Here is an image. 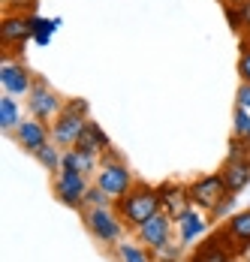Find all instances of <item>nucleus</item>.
<instances>
[{"mask_svg": "<svg viewBox=\"0 0 250 262\" xmlns=\"http://www.w3.org/2000/svg\"><path fill=\"white\" fill-rule=\"evenodd\" d=\"M232 208H235V193H229L223 202H220L217 208L211 211V220H220V217H229V214H235Z\"/></svg>", "mask_w": 250, "mask_h": 262, "instance_id": "bb28decb", "label": "nucleus"}, {"mask_svg": "<svg viewBox=\"0 0 250 262\" xmlns=\"http://www.w3.org/2000/svg\"><path fill=\"white\" fill-rule=\"evenodd\" d=\"M106 205H115L106 193H102L97 184H91V190L85 193V202H81V211H88V208H106Z\"/></svg>", "mask_w": 250, "mask_h": 262, "instance_id": "5701e85b", "label": "nucleus"}, {"mask_svg": "<svg viewBox=\"0 0 250 262\" xmlns=\"http://www.w3.org/2000/svg\"><path fill=\"white\" fill-rule=\"evenodd\" d=\"M187 196H190V205L193 208L211 214L229 196V190H226L220 172H211V175H199V178H193V181L187 184Z\"/></svg>", "mask_w": 250, "mask_h": 262, "instance_id": "423d86ee", "label": "nucleus"}, {"mask_svg": "<svg viewBox=\"0 0 250 262\" xmlns=\"http://www.w3.org/2000/svg\"><path fill=\"white\" fill-rule=\"evenodd\" d=\"M27 39H33V15L30 12H6L3 25H0V42L3 54L22 52Z\"/></svg>", "mask_w": 250, "mask_h": 262, "instance_id": "6e6552de", "label": "nucleus"}, {"mask_svg": "<svg viewBox=\"0 0 250 262\" xmlns=\"http://www.w3.org/2000/svg\"><path fill=\"white\" fill-rule=\"evenodd\" d=\"M12 142H15L25 154L33 157L43 145H49V142H51V124H43V121H36V118H30V115H27L25 121L15 127Z\"/></svg>", "mask_w": 250, "mask_h": 262, "instance_id": "9b49d317", "label": "nucleus"}, {"mask_svg": "<svg viewBox=\"0 0 250 262\" xmlns=\"http://www.w3.org/2000/svg\"><path fill=\"white\" fill-rule=\"evenodd\" d=\"M91 118H81V115H73V112H60L54 121H51V142L57 145V148H73L75 142H78V136L85 130V124H88Z\"/></svg>", "mask_w": 250, "mask_h": 262, "instance_id": "f8f14e48", "label": "nucleus"}, {"mask_svg": "<svg viewBox=\"0 0 250 262\" xmlns=\"http://www.w3.org/2000/svg\"><path fill=\"white\" fill-rule=\"evenodd\" d=\"M73 148H81V151H94V154H109L112 151V142H109V136H106V130H102L97 121H88L85 124V130H81V136H78V142H75Z\"/></svg>", "mask_w": 250, "mask_h": 262, "instance_id": "f3484780", "label": "nucleus"}, {"mask_svg": "<svg viewBox=\"0 0 250 262\" xmlns=\"http://www.w3.org/2000/svg\"><path fill=\"white\" fill-rule=\"evenodd\" d=\"M64 108L73 112V115H81V118H91V105H88V100H81V97H67Z\"/></svg>", "mask_w": 250, "mask_h": 262, "instance_id": "a878e982", "label": "nucleus"}, {"mask_svg": "<svg viewBox=\"0 0 250 262\" xmlns=\"http://www.w3.org/2000/svg\"><path fill=\"white\" fill-rule=\"evenodd\" d=\"M223 229L232 235V241L238 244V256H241V247L250 241V208L229 214V217H226V223H223Z\"/></svg>", "mask_w": 250, "mask_h": 262, "instance_id": "a211bd4d", "label": "nucleus"}, {"mask_svg": "<svg viewBox=\"0 0 250 262\" xmlns=\"http://www.w3.org/2000/svg\"><path fill=\"white\" fill-rule=\"evenodd\" d=\"M235 105H244L250 112V84H244V81H241L238 91H235Z\"/></svg>", "mask_w": 250, "mask_h": 262, "instance_id": "cd10ccee", "label": "nucleus"}, {"mask_svg": "<svg viewBox=\"0 0 250 262\" xmlns=\"http://www.w3.org/2000/svg\"><path fill=\"white\" fill-rule=\"evenodd\" d=\"M33 157L39 160V166H43V169L49 172L51 178H54V175L60 172V160H64V148H57L54 142H49V145H43V148H39V151H36Z\"/></svg>", "mask_w": 250, "mask_h": 262, "instance_id": "412c9836", "label": "nucleus"}, {"mask_svg": "<svg viewBox=\"0 0 250 262\" xmlns=\"http://www.w3.org/2000/svg\"><path fill=\"white\" fill-rule=\"evenodd\" d=\"M235 262H247V259H244V256H238V259H235Z\"/></svg>", "mask_w": 250, "mask_h": 262, "instance_id": "7c9ffc66", "label": "nucleus"}, {"mask_svg": "<svg viewBox=\"0 0 250 262\" xmlns=\"http://www.w3.org/2000/svg\"><path fill=\"white\" fill-rule=\"evenodd\" d=\"M22 121H25V118H22L18 100H15L12 94H3V97H0V130L6 133V136H12Z\"/></svg>", "mask_w": 250, "mask_h": 262, "instance_id": "6ab92c4d", "label": "nucleus"}, {"mask_svg": "<svg viewBox=\"0 0 250 262\" xmlns=\"http://www.w3.org/2000/svg\"><path fill=\"white\" fill-rule=\"evenodd\" d=\"M81 217H85V229L97 238V241L109 244V247H118V244H121L127 226H124V220L118 217L115 205H106V208H88V211H81Z\"/></svg>", "mask_w": 250, "mask_h": 262, "instance_id": "7ed1b4c3", "label": "nucleus"}, {"mask_svg": "<svg viewBox=\"0 0 250 262\" xmlns=\"http://www.w3.org/2000/svg\"><path fill=\"white\" fill-rule=\"evenodd\" d=\"M205 226H208V223L202 220L199 208H193V205H190V208H184V211L175 217L178 244H181V247H190V244H193V241H196V238L205 232Z\"/></svg>", "mask_w": 250, "mask_h": 262, "instance_id": "4468645a", "label": "nucleus"}, {"mask_svg": "<svg viewBox=\"0 0 250 262\" xmlns=\"http://www.w3.org/2000/svg\"><path fill=\"white\" fill-rule=\"evenodd\" d=\"M223 6H250V0H220Z\"/></svg>", "mask_w": 250, "mask_h": 262, "instance_id": "c85d7f7f", "label": "nucleus"}, {"mask_svg": "<svg viewBox=\"0 0 250 262\" xmlns=\"http://www.w3.org/2000/svg\"><path fill=\"white\" fill-rule=\"evenodd\" d=\"M157 190H160V205L163 211L175 220L178 214L184 208H190V196H187V184H178V181H163L157 184Z\"/></svg>", "mask_w": 250, "mask_h": 262, "instance_id": "2eb2a0df", "label": "nucleus"}, {"mask_svg": "<svg viewBox=\"0 0 250 262\" xmlns=\"http://www.w3.org/2000/svg\"><path fill=\"white\" fill-rule=\"evenodd\" d=\"M172 235H175V220L166 214V211H157L151 220H145L139 229H136V238L154 250V253H160V250H166L169 244H172Z\"/></svg>", "mask_w": 250, "mask_h": 262, "instance_id": "1a4fd4ad", "label": "nucleus"}, {"mask_svg": "<svg viewBox=\"0 0 250 262\" xmlns=\"http://www.w3.org/2000/svg\"><path fill=\"white\" fill-rule=\"evenodd\" d=\"M64 103H67V100H64L46 79H39V76L33 81V91L25 97L27 115L36 118V121H43V124H51V121L64 112Z\"/></svg>", "mask_w": 250, "mask_h": 262, "instance_id": "20e7f679", "label": "nucleus"}, {"mask_svg": "<svg viewBox=\"0 0 250 262\" xmlns=\"http://www.w3.org/2000/svg\"><path fill=\"white\" fill-rule=\"evenodd\" d=\"M33 81H36V76L22 63V57L12 60L9 54H3V63H0V88H3V94L27 97L33 91Z\"/></svg>", "mask_w": 250, "mask_h": 262, "instance_id": "9d476101", "label": "nucleus"}, {"mask_svg": "<svg viewBox=\"0 0 250 262\" xmlns=\"http://www.w3.org/2000/svg\"><path fill=\"white\" fill-rule=\"evenodd\" d=\"M235 259H238V244L232 241V235L223 226H217L205 241H199L187 256V262H235Z\"/></svg>", "mask_w": 250, "mask_h": 262, "instance_id": "39448f33", "label": "nucleus"}, {"mask_svg": "<svg viewBox=\"0 0 250 262\" xmlns=\"http://www.w3.org/2000/svg\"><path fill=\"white\" fill-rule=\"evenodd\" d=\"M51 190H54V199L67 208L81 211V202H85V193L91 190V181L85 172H70V169H60L51 181Z\"/></svg>", "mask_w": 250, "mask_h": 262, "instance_id": "0eeeda50", "label": "nucleus"}, {"mask_svg": "<svg viewBox=\"0 0 250 262\" xmlns=\"http://www.w3.org/2000/svg\"><path fill=\"white\" fill-rule=\"evenodd\" d=\"M238 79L250 84V33L241 36V52H238Z\"/></svg>", "mask_w": 250, "mask_h": 262, "instance_id": "b1692460", "label": "nucleus"}, {"mask_svg": "<svg viewBox=\"0 0 250 262\" xmlns=\"http://www.w3.org/2000/svg\"><path fill=\"white\" fill-rule=\"evenodd\" d=\"M115 211L124 220L127 229L136 232L145 220H151L157 211H163V205H160V190L154 184L136 181L130 187V193H124L121 199H115Z\"/></svg>", "mask_w": 250, "mask_h": 262, "instance_id": "f257e3e1", "label": "nucleus"}, {"mask_svg": "<svg viewBox=\"0 0 250 262\" xmlns=\"http://www.w3.org/2000/svg\"><path fill=\"white\" fill-rule=\"evenodd\" d=\"M241 256H244V259H247V256H250V241H247V244H244V247H241Z\"/></svg>", "mask_w": 250, "mask_h": 262, "instance_id": "c756f323", "label": "nucleus"}, {"mask_svg": "<svg viewBox=\"0 0 250 262\" xmlns=\"http://www.w3.org/2000/svg\"><path fill=\"white\" fill-rule=\"evenodd\" d=\"M232 136L241 139V142H250V112L244 105H235V115H232Z\"/></svg>", "mask_w": 250, "mask_h": 262, "instance_id": "4be33fe9", "label": "nucleus"}, {"mask_svg": "<svg viewBox=\"0 0 250 262\" xmlns=\"http://www.w3.org/2000/svg\"><path fill=\"white\" fill-rule=\"evenodd\" d=\"M51 30H54V21H43V18L33 15V39H36V42H49Z\"/></svg>", "mask_w": 250, "mask_h": 262, "instance_id": "393cba45", "label": "nucleus"}, {"mask_svg": "<svg viewBox=\"0 0 250 262\" xmlns=\"http://www.w3.org/2000/svg\"><path fill=\"white\" fill-rule=\"evenodd\" d=\"M94 184L115 202V199H121L124 193H130V187L136 184V178H133V172L127 169L124 160H118L115 151H109V154H102V163H100V169H97V175H94Z\"/></svg>", "mask_w": 250, "mask_h": 262, "instance_id": "f03ea898", "label": "nucleus"}, {"mask_svg": "<svg viewBox=\"0 0 250 262\" xmlns=\"http://www.w3.org/2000/svg\"><path fill=\"white\" fill-rule=\"evenodd\" d=\"M217 172H220V178H223L226 190L238 196V193L250 184V157L247 154H226V160L220 163Z\"/></svg>", "mask_w": 250, "mask_h": 262, "instance_id": "ddd939ff", "label": "nucleus"}, {"mask_svg": "<svg viewBox=\"0 0 250 262\" xmlns=\"http://www.w3.org/2000/svg\"><path fill=\"white\" fill-rule=\"evenodd\" d=\"M102 157L94 151H81V148H67L64 160H60V169H70V172H85V175H97Z\"/></svg>", "mask_w": 250, "mask_h": 262, "instance_id": "dca6fc26", "label": "nucleus"}, {"mask_svg": "<svg viewBox=\"0 0 250 262\" xmlns=\"http://www.w3.org/2000/svg\"><path fill=\"white\" fill-rule=\"evenodd\" d=\"M154 250H148L145 244H130V241H121L118 250H115V259L118 262H154Z\"/></svg>", "mask_w": 250, "mask_h": 262, "instance_id": "aec40b11", "label": "nucleus"}]
</instances>
